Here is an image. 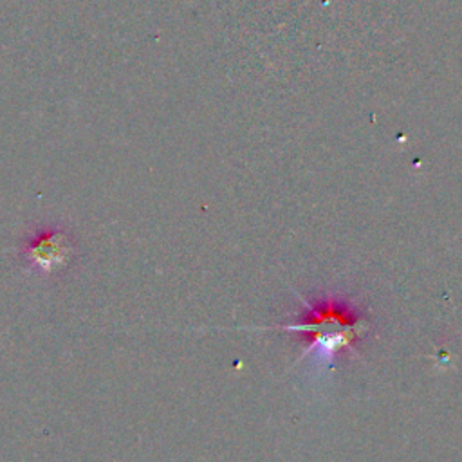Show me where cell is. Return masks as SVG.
Returning a JSON list of instances; mask_svg holds the SVG:
<instances>
[{"label":"cell","mask_w":462,"mask_h":462,"mask_svg":"<svg viewBox=\"0 0 462 462\" xmlns=\"http://www.w3.org/2000/svg\"><path fill=\"white\" fill-rule=\"evenodd\" d=\"M301 307L292 323H282L269 328L296 334L303 343L298 361L309 357L310 363L327 370L343 352L357 356V343L370 330L365 307L348 292L323 291L310 298L296 294Z\"/></svg>","instance_id":"cell-1"}]
</instances>
